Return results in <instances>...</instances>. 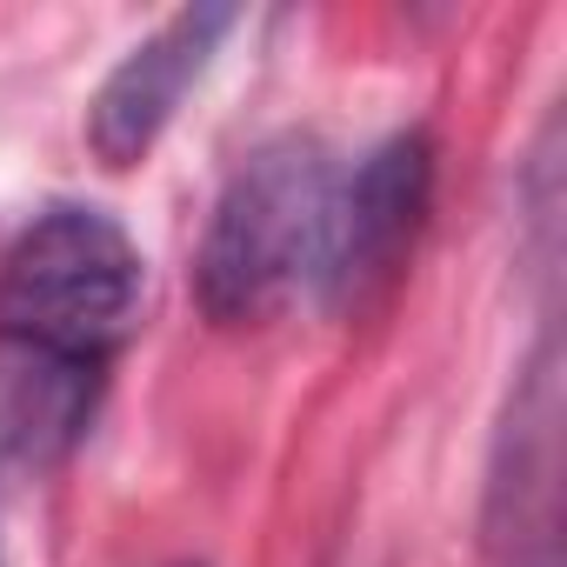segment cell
Returning a JSON list of instances; mask_svg holds the SVG:
<instances>
[{
  "label": "cell",
  "instance_id": "3",
  "mask_svg": "<svg viewBox=\"0 0 567 567\" xmlns=\"http://www.w3.org/2000/svg\"><path fill=\"white\" fill-rule=\"evenodd\" d=\"M434 200V141L421 127L381 141L334 194V240H328V280H321V301L328 308H374L427 220Z\"/></svg>",
  "mask_w": 567,
  "mask_h": 567
},
{
  "label": "cell",
  "instance_id": "2",
  "mask_svg": "<svg viewBox=\"0 0 567 567\" xmlns=\"http://www.w3.org/2000/svg\"><path fill=\"white\" fill-rule=\"evenodd\" d=\"M147 260L107 207L61 200L0 254V334L101 368L141 321Z\"/></svg>",
  "mask_w": 567,
  "mask_h": 567
},
{
  "label": "cell",
  "instance_id": "1",
  "mask_svg": "<svg viewBox=\"0 0 567 567\" xmlns=\"http://www.w3.org/2000/svg\"><path fill=\"white\" fill-rule=\"evenodd\" d=\"M334 154L315 134H274L260 141L220 187L194 295L214 328H254L295 308L301 295H321L328 280V240H334Z\"/></svg>",
  "mask_w": 567,
  "mask_h": 567
},
{
  "label": "cell",
  "instance_id": "6",
  "mask_svg": "<svg viewBox=\"0 0 567 567\" xmlns=\"http://www.w3.org/2000/svg\"><path fill=\"white\" fill-rule=\"evenodd\" d=\"M101 368L0 334V474L54 467L94 421Z\"/></svg>",
  "mask_w": 567,
  "mask_h": 567
},
{
  "label": "cell",
  "instance_id": "5",
  "mask_svg": "<svg viewBox=\"0 0 567 567\" xmlns=\"http://www.w3.org/2000/svg\"><path fill=\"white\" fill-rule=\"evenodd\" d=\"M554 421H560L554 341H540L501 421V454H494V487H487V540L514 547V560L520 547L554 560Z\"/></svg>",
  "mask_w": 567,
  "mask_h": 567
},
{
  "label": "cell",
  "instance_id": "4",
  "mask_svg": "<svg viewBox=\"0 0 567 567\" xmlns=\"http://www.w3.org/2000/svg\"><path fill=\"white\" fill-rule=\"evenodd\" d=\"M234 21H240L234 8H181L107 68V81L87 101V147L101 167H134L154 154V141L174 127L187 87L207 74Z\"/></svg>",
  "mask_w": 567,
  "mask_h": 567
}]
</instances>
